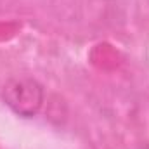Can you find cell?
<instances>
[{
    "label": "cell",
    "mask_w": 149,
    "mask_h": 149,
    "mask_svg": "<svg viewBox=\"0 0 149 149\" xmlns=\"http://www.w3.org/2000/svg\"><path fill=\"white\" fill-rule=\"evenodd\" d=\"M2 101L21 118H33L43 106V85L31 76H14L2 88Z\"/></svg>",
    "instance_id": "cell-1"
}]
</instances>
